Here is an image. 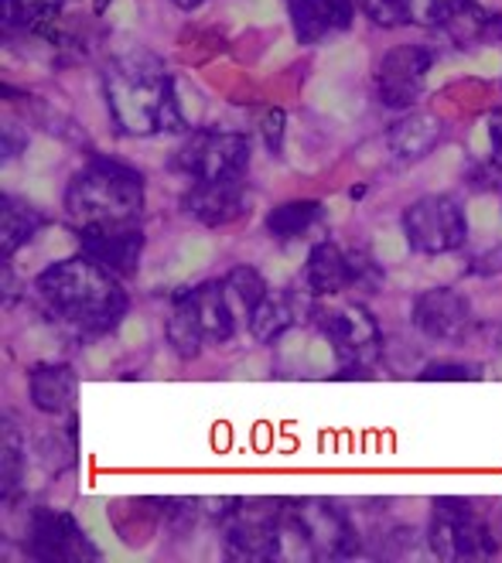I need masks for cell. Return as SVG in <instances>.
Returning a JSON list of instances; mask_svg holds the SVG:
<instances>
[{
    "mask_svg": "<svg viewBox=\"0 0 502 563\" xmlns=\"http://www.w3.org/2000/svg\"><path fill=\"white\" fill-rule=\"evenodd\" d=\"M103 89L113 123L130 137H151L161 130L175 134L188 123L178 99V82L161 65V58L148 52L113 58L103 69Z\"/></svg>",
    "mask_w": 502,
    "mask_h": 563,
    "instance_id": "obj_1",
    "label": "cell"
},
{
    "mask_svg": "<svg viewBox=\"0 0 502 563\" xmlns=\"http://www.w3.org/2000/svg\"><path fill=\"white\" fill-rule=\"evenodd\" d=\"M107 267L96 260H62L39 277V290L48 308L86 335H99L120 321L127 297Z\"/></svg>",
    "mask_w": 502,
    "mask_h": 563,
    "instance_id": "obj_2",
    "label": "cell"
},
{
    "mask_svg": "<svg viewBox=\"0 0 502 563\" xmlns=\"http://www.w3.org/2000/svg\"><path fill=\"white\" fill-rule=\"evenodd\" d=\"M144 209V178L117 161H92L69 181L65 212L79 225L133 222Z\"/></svg>",
    "mask_w": 502,
    "mask_h": 563,
    "instance_id": "obj_3",
    "label": "cell"
},
{
    "mask_svg": "<svg viewBox=\"0 0 502 563\" xmlns=\"http://www.w3.org/2000/svg\"><path fill=\"white\" fill-rule=\"evenodd\" d=\"M430 550L441 560H485L495 553L489 526L458 499L434 503L430 522Z\"/></svg>",
    "mask_w": 502,
    "mask_h": 563,
    "instance_id": "obj_4",
    "label": "cell"
},
{
    "mask_svg": "<svg viewBox=\"0 0 502 563\" xmlns=\"http://www.w3.org/2000/svg\"><path fill=\"white\" fill-rule=\"evenodd\" d=\"M404 233L421 253H451L468 236V219L448 195H424L404 212Z\"/></svg>",
    "mask_w": 502,
    "mask_h": 563,
    "instance_id": "obj_5",
    "label": "cell"
},
{
    "mask_svg": "<svg viewBox=\"0 0 502 563\" xmlns=\"http://www.w3.org/2000/svg\"><path fill=\"white\" fill-rule=\"evenodd\" d=\"M250 161V141L240 134H216L198 130L178 154V164L195 181H232L240 178Z\"/></svg>",
    "mask_w": 502,
    "mask_h": 563,
    "instance_id": "obj_6",
    "label": "cell"
},
{
    "mask_svg": "<svg viewBox=\"0 0 502 563\" xmlns=\"http://www.w3.org/2000/svg\"><path fill=\"white\" fill-rule=\"evenodd\" d=\"M430 65H434V52H427L421 45H400V48L386 52L380 62V76H376L380 99L393 110L414 107V99L424 92Z\"/></svg>",
    "mask_w": 502,
    "mask_h": 563,
    "instance_id": "obj_7",
    "label": "cell"
},
{
    "mask_svg": "<svg viewBox=\"0 0 502 563\" xmlns=\"http://www.w3.org/2000/svg\"><path fill=\"white\" fill-rule=\"evenodd\" d=\"M83 250L99 267H107L117 277H130L141 263L144 233L130 222H99L83 225Z\"/></svg>",
    "mask_w": 502,
    "mask_h": 563,
    "instance_id": "obj_8",
    "label": "cell"
},
{
    "mask_svg": "<svg viewBox=\"0 0 502 563\" xmlns=\"http://www.w3.org/2000/svg\"><path fill=\"white\" fill-rule=\"evenodd\" d=\"M325 339H331V345L339 349L349 358H365L376 355L380 349V328L373 321V314L359 308V305H339V308H318L315 311Z\"/></svg>",
    "mask_w": 502,
    "mask_h": 563,
    "instance_id": "obj_9",
    "label": "cell"
},
{
    "mask_svg": "<svg viewBox=\"0 0 502 563\" xmlns=\"http://www.w3.org/2000/svg\"><path fill=\"white\" fill-rule=\"evenodd\" d=\"M414 324L430 339H441V342H458L468 324H472V311H468L465 297L455 290H427L417 297L414 305Z\"/></svg>",
    "mask_w": 502,
    "mask_h": 563,
    "instance_id": "obj_10",
    "label": "cell"
},
{
    "mask_svg": "<svg viewBox=\"0 0 502 563\" xmlns=\"http://www.w3.org/2000/svg\"><path fill=\"white\" fill-rule=\"evenodd\" d=\"M287 11L301 45H318L335 31H346L356 18L352 0H287Z\"/></svg>",
    "mask_w": 502,
    "mask_h": 563,
    "instance_id": "obj_11",
    "label": "cell"
},
{
    "mask_svg": "<svg viewBox=\"0 0 502 563\" xmlns=\"http://www.w3.org/2000/svg\"><path fill=\"white\" fill-rule=\"evenodd\" d=\"M185 206L209 225H226L243 212V188L240 178L232 181H195Z\"/></svg>",
    "mask_w": 502,
    "mask_h": 563,
    "instance_id": "obj_12",
    "label": "cell"
},
{
    "mask_svg": "<svg viewBox=\"0 0 502 563\" xmlns=\"http://www.w3.org/2000/svg\"><path fill=\"white\" fill-rule=\"evenodd\" d=\"M297 537L305 540L312 550L318 553H331V556H339V553H349V526L339 512H331V509H321L318 503H308V509H301L297 512Z\"/></svg>",
    "mask_w": 502,
    "mask_h": 563,
    "instance_id": "obj_13",
    "label": "cell"
},
{
    "mask_svg": "<svg viewBox=\"0 0 502 563\" xmlns=\"http://www.w3.org/2000/svg\"><path fill=\"white\" fill-rule=\"evenodd\" d=\"M31 537H35V556L42 560H79L89 553V543H79V529L73 519L58 512H35Z\"/></svg>",
    "mask_w": 502,
    "mask_h": 563,
    "instance_id": "obj_14",
    "label": "cell"
},
{
    "mask_svg": "<svg viewBox=\"0 0 502 563\" xmlns=\"http://www.w3.org/2000/svg\"><path fill=\"white\" fill-rule=\"evenodd\" d=\"M356 260H349L339 246L331 243H318L308 256V287L321 297H335L342 294L352 280H356Z\"/></svg>",
    "mask_w": 502,
    "mask_h": 563,
    "instance_id": "obj_15",
    "label": "cell"
},
{
    "mask_svg": "<svg viewBox=\"0 0 502 563\" xmlns=\"http://www.w3.org/2000/svg\"><path fill=\"white\" fill-rule=\"evenodd\" d=\"M441 141V120L430 117V113H414L407 120H400L390 134H386V144L396 157L404 161H417L424 157L427 151H434V144Z\"/></svg>",
    "mask_w": 502,
    "mask_h": 563,
    "instance_id": "obj_16",
    "label": "cell"
},
{
    "mask_svg": "<svg viewBox=\"0 0 502 563\" xmlns=\"http://www.w3.org/2000/svg\"><path fill=\"white\" fill-rule=\"evenodd\" d=\"M31 400L45 413L69 410L76 400V376L65 366H39L31 369Z\"/></svg>",
    "mask_w": 502,
    "mask_h": 563,
    "instance_id": "obj_17",
    "label": "cell"
},
{
    "mask_svg": "<svg viewBox=\"0 0 502 563\" xmlns=\"http://www.w3.org/2000/svg\"><path fill=\"white\" fill-rule=\"evenodd\" d=\"M195 294V308L206 328V342H229L237 331V311H232L226 287L222 284H203Z\"/></svg>",
    "mask_w": 502,
    "mask_h": 563,
    "instance_id": "obj_18",
    "label": "cell"
},
{
    "mask_svg": "<svg viewBox=\"0 0 502 563\" xmlns=\"http://www.w3.org/2000/svg\"><path fill=\"white\" fill-rule=\"evenodd\" d=\"M167 342L175 345V352L182 358H195L203 352V342H206V328H203V318H198V308H195V294H182L175 308H172V318H167Z\"/></svg>",
    "mask_w": 502,
    "mask_h": 563,
    "instance_id": "obj_19",
    "label": "cell"
},
{
    "mask_svg": "<svg viewBox=\"0 0 502 563\" xmlns=\"http://www.w3.org/2000/svg\"><path fill=\"white\" fill-rule=\"evenodd\" d=\"M492 21H495V14L482 11L476 0H461V4H455L445 14V21L438 27L455 45H476L479 38L492 35Z\"/></svg>",
    "mask_w": 502,
    "mask_h": 563,
    "instance_id": "obj_20",
    "label": "cell"
},
{
    "mask_svg": "<svg viewBox=\"0 0 502 563\" xmlns=\"http://www.w3.org/2000/svg\"><path fill=\"white\" fill-rule=\"evenodd\" d=\"M229 550L237 556H250V560H266L281 550V529L274 522L263 519H250L229 529Z\"/></svg>",
    "mask_w": 502,
    "mask_h": 563,
    "instance_id": "obj_21",
    "label": "cell"
},
{
    "mask_svg": "<svg viewBox=\"0 0 502 563\" xmlns=\"http://www.w3.org/2000/svg\"><path fill=\"white\" fill-rule=\"evenodd\" d=\"M42 229V216L18 202V198H4V212H0V236H4V253L21 250L31 236Z\"/></svg>",
    "mask_w": 502,
    "mask_h": 563,
    "instance_id": "obj_22",
    "label": "cell"
},
{
    "mask_svg": "<svg viewBox=\"0 0 502 563\" xmlns=\"http://www.w3.org/2000/svg\"><path fill=\"white\" fill-rule=\"evenodd\" d=\"M222 287H226V297H229L232 311H237V318H250L260 308L263 297H266V284H263V277L253 267L229 271Z\"/></svg>",
    "mask_w": 502,
    "mask_h": 563,
    "instance_id": "obj_23",
    "label": "cell"
},
{
    "mask_svg": "<svg viewBox=\"0 0 502 563\" xmlns=\"http://www.w3.org/2000/svg\"><path fill=\"white\" fill-rule=\"evenodd\" d=\"M287 328H291V308H287V301H284V297H271V294H266L263 301H260V308L250 314L253 339L257 342H274V339L284 335Z\"/></svg>",
    "mask_w": 502,
    "mask_h": 563,
    "instance_id": "obj_24",
    "label": "cell"
},
{
    "mask_svg": "<svg viewBox=\"0 0 502 563\" xmlns=\"http://www.w3.org/2000/svg\"><path fill=\"white\" fill-rule=\"evenodd\" d=\"M318 212H321L318 202H287V206L271 212V219H266V229H271L277 240H294V236H301L318 219Z\"/></svg>",
    "mask_w": 502,
    "mask_h": 563,
    "instance_id": "obj_25",
    "label": "cell"
},
{
    "mask_svg": "<svg viewBox=\"0 0 502 563\" xmlns=\"http://www.w3.org/2000/svg\"><path fill=\"white\" fill-rule=\"evenodd\" d=\"M62 11V0H4L8 27H35Z\"/></svg>",
    "mask_w": 502,
    "mask_h": 563,
    "instance_id": "obj_26",
    "label": "cell"
},
{
    "mask_svg": "<svg viewBox=\"0 0 502 563\" xmlns=\"http://www.w3.org/2000/svg\"><path fill=\"white\" fill-rule=\"evenodd\" d=\"M359 8L380 27H400L414 21V0H359Z\"/></svg>",
    "mask_w": 502,
    "mask_h": 563,
    "instance_id": "obj_27",
    "label": "cell"
},
{
    "mask_svg": "<svg viewBox=\"0 0 502 563\" xmlns=\"http://www.w3.org/2000/svg\"><path fill=\"white\" fill-rule=\"evenodd\" d=\"M209 260H212V243L203 240V236H188V240H182V246H178V256H175L178 267H175V274L185 277V274H192V271H203Z\"/></svg>",
    "mask_w": 502,
    "mask_h": 563,
    "instance_id": "obj_28",
    "label": "cell"
},
{
    "mask_svg": "<svg viewBox=\"0 0 502 563\" xmlns=\"http://www.w3.org/2000/svg\"><path fill=\"white\" fill-rule=\"evenodd\" d=\"M21 465H24V457H21V434H18L14 423H4V488L8 492H14V485L21 478Z\"/></svg>",
    "mask_w": 502,
    "mask_h": 563,
    "instance_id": "obj_29",
    "label": "cell"
},
{
    "mask_svg": "<svg viewBox=\"0 0 502 563\" xmlns=\"http://www.w3.org/2000/svg\"><path fill=\"white\" fill-rule=\"evenodd\" d=\"M407 250H411L407 233H393V229H383V233H376L373 253H376L380 263H396V260H404Z\"/></svg>",
    "mask_w": 502,
    "mask_h": 563,
    "instance_id": "obj_30",
    "label": "cell"
},
{
    "mask_svg": "<svg viewBox=\"0 0 502 563\" xmlns=\"http://www.w3.org/2000/svg\"><path fill=\"white\" fill-rule=\"evenodd\" d=\"M468 222H472L476 229H482V233H489V229H499L502 222V209L492 195H479L472 206H468Z\"/></svg>",
    "mask_w": 502,
    "mask_h": 563,
    "instance_id": "obj_31",
    "label": "cell"
},
{
    "mask_svg": "<svg viewBox=\"0 0 502 563\" xmlns=\"http://www.w3.org/2000/svg\"><path fill=\"white\" fill-rule=\"evenodd\" d=\"M455 4H461V0H414V21H424V24L438 27Z\"/></svg>",
    "mask_w": 502,
    "mask_h": 563,
    "instance_id": "obj_32",
    "label": "cell"
},
{
    "mask_svg": "<svg viewBox=\"0 0 502 563\" xmlns=\"http://www.w3.org/2000/svg\"><path fill=\"white\" fill-rule=\"evenodd\" d=\"M331 362H335V345H331V339H312V342H308V355H305V366L325 373V369H331Z\"/></svg>",
    "mask_w": 502,
    "mask_h": 563,
    "instance_id": "obj_33",
    "label": "cell"
},
{
    "mask_svg": "<svg viewBox=\"0 0 502 563\" xmlns=\"http://www.w3.org/2000/svg\"><path fill=\"white\" fill-rule=\"evenodd\" d=\"M424 379H479V373L472 366H455V362H434V366L424 369Z\"/></svg>",
    "mask_w": 502,
    "mask_h": 563,
    "instance_id": "obj_34",
    "label": "cell"
},
{
    "mask_svg": "<svg viewBox=\"0 0 502 563\" xmlns=\"http://www.w3.org/2000/svg\"><path fill=\"white\" fill-rule=\"evenodd\" d=\"M263 137H266V147L271 151H281V141H284V110H271L263 120Z\"/></svg>",
    "mask_w": 502,
    "mask_h": 563,
    "instance_id": "obj_35",
    "label": "cell"
},
{
    "mask_svg": "<svg viewBox=\"0 0 502 563\" xmlns=\"http://www.w3.org/2000/svg\"><path fill=\"white\" fill-rule=\"evenodd\" d=\"M83 522H86V533H92V537H99V540H107V543H110L107 519H103V512H99L96 503H86V506H83Z\"/></svg>",
    "mask_w": 502,
    "mask_h": 563,
    "instance_id": "obj_36",
    "label": "cell"
},
{
    "mask_svg": "<svg viewBox=\"0 0 502 563\" xmlns=\"http://www.w3.org/2000/svg\"><path fill=\"white\" fill-rule=\"evenodd\" d=\"M489 151L502 164V110L489 120Z\"/></svg>",
    "mask_w": 502,
    "mask_h": 563,
    "instance_id": "obj_37",
    "label": "cell"
},
{
    "mask_svg": "<svg viewBox=\"0 0 502 563\" xmlns=\"http://www.w3.org/2000/svg\"><path fill=\"white\" fill-rule=\"evenodd\" d=\"M144 335H148V331H144L141 321H127V324H123V339H127V345H141Z\"/></svg>",
    "mask_w": 502,
    "mask_h": 563,
    "instance_id": "obj_38",
    "label": "cell"
},
{
    "mask_svg": "<svg viewBox=\"0 0 502 563\" xmlns=\"http://www.w3.org/2000/svg\"><path fill=\"white\" fill-rule=\"evenodd\" d=\"M39 151H42V154H28V161H31V164H35V168H45V164H52V161H58V154H52L55 147H48V144H42Z\"/></svg>",
    "mask_w": 502,
    "mask_h": 563,
    "instance_id": "obj_39",
    "label": "cell"
},
{
    "mask_svg": "<svg viewBox=\"0 0 502 563\" xmlns=\"http://www.w3.org/2000/svg\"><path fill=\"white\" fill-rule=\"evenodd\" d=\"M175 8H182V11H195V8H203L206 0H172Z\"/></svg>",
    "mask_w": 502,
    "mask_h": 563,
    "instance_id": "obj_40",
    "label": "cell"
}]
</instances>
